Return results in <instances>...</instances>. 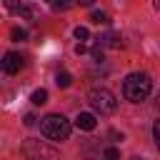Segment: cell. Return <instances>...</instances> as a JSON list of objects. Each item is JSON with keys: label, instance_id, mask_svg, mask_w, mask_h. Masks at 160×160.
Here are the masks:
<instances>
[{"label": "cell", "instance_id": "6da1fadb", "mask_svg": "<svg viewBox=\"0 0 160 160\" xmlns=\"http://www.w3.org/2000/svg\"><path fill=\"white\" fill-rule=\"evenodd\" d=\"M150 92H152V80L148 72H130L122 80V95L130 102H142L148 100Z\"/></svg>", "mask_w": 160, "mask_h": 160}, {"label": "cell", "instance_id": "7a4b0ae2", "mask_svg": "<svg viewBox=\"0 0 160 160\" xmlns=\"http://www.w3.org/2000/svg\"><path fill=\"white\" fill-rule=\"evenodd\" d=\"M40 132L48 138V140H68L70 132H72V125L65 115H58V112H50L40 120Z\"/></svg>", "mask_w": 160, "mask_h": 160}, {"label": "cell", "instance_id": "3957f363", "mask_svg": "<svg viewBox=\"0 0 160 160\" xmlns=\"http://www.w3.org/2000/svg\"><path fill=\"white\" fill-rule=\"evenodd\" d=\"M88 102H90V108H92L95 112H100V115H112V112L118 110V100H115V95H112L108 88H92V90L88 92Z\"/></svg>", "mask_w": 160, "mask_h": 160}, {"label": "cell", "instance_id": "277c9868", "mask_svg": "<svg viewBox=\"0 0 160 160\" xmlns=\"http://www.w3.org/2000/svg\"><path fill=\"white\" fill-rule=\"evenodd\" d=\"M22 150H25V155H28L30 160H55V158H58L55 148L45 145L42 140H28Z\"/></svg>", "mask_w": 160, "mask_h": 160}, {"label": "cell", "instance_id": "5b68a950", "mask_svg": "<svg viewBox=\"0 0 160 160\" xmlns=\"http://www.w3.org/2000/svg\"><path fill=\"white\" fill-rule=\"evenodd\" d=\"M22 68V58L18 55V52H5L2 55V72H8V75H15L18 70Z\"/></svg>", "mask_w": 160, "mask_h": 160}, {"label": "cell", "instance_id": "8992f818", "mask_svg": "<svg viewBox=\"0 0 160 160\" xmlns=\"http://www.w3.org/2000/svg\"><path fill=\"white\" fill-rule=\"evenodd\" d=\"M95 125H98V120H95L92 112H78L75 128H80V130H95Z\"/></svg>", "mask_w": 160, "mask_h": 160}, {"label": "cell", "instance_id": "52a82bcc", "mask_svg": "<svg viewBox=\"0 0 160 160\" xmlns=\"http://www.w3.org/2000/svg\"><path fill=\"white\" fill-rule=\"evenodd\" d=\"M98 45L102 48H120L122 45V38H120V32H105V35H100L98 38Z\"/></svg>", "mask_w": 160, "mask_h": 160}, {"label": "cell", "instance_id": "ba28073f", "mask_svg": "<svg viewBox=\"0 0 160 160\" xmlns=\"http://www.w3.org/2000/svg\"><path fill=\"white\" fill-rule=\"evenodd\" d=\"M10 10H15L20 18H25V20H32L35 18V8L32 5H25V2H20V5H10Z\"/></svg>", "mask_w": 160, "mask_h": 160}, {"label": "cell", "instance_id": "9c48e42d", "mask_svg": "<svg viewBox=\"0 0 160 160\" xmlns=\"http://www.w3.org/2000/svg\"><path fill=\"white\" fill-rule=\"evenodd\" d=\"M90 20H92V22H98V25H110V15H108L105 10H92Z\"/></svg>", "mask_w": 160, "mask_h": 160}, {"label": "cell", "instance_id": "30bf717a", "mask_svg": "<svg viewBox=\"0 0 160 160\" xmlns=\"http://www.w3.org/2000/svg\"><path fill=\"white\" fill-rule=\"evenodd\" d=\"M70 82H72V75H70V72L60 70V72L55 75V85H58V88H70Z\"/></svg>", "mask_w": 160, "mask_h": 160}, {"label": "cell", "instance_id": "8fae6325", "mask_svg": "<svg viewBox=\"0 0 160 160\" xmlns=\"http://www.w3.org/2000/svg\"><path fill=\"white\" fill-rule=\"evenodd\" d=\"M30 102H32V105H45V102H48V90H42V88L35 90V92L30 95Z\"/></svg>", "mask_w": 160, "mask_h": 160}, {"label": "cell", "instance_id": "7c38bea8", "mask_svg": "<svg viewBox=\"0 0 160 160\" xmlns=\"http://www.w3.org/2000/svg\"><path fill=\"white\" fill-rule=\"evenodd\" d=\"M72 35H75V38H78L80 42H85V40H90V30H88V28H82V25H78Z\"/></svg>", "mask_w": 160, "mask_h": 160}, {"label": "cell", "instance_id": "4fadbf2b", "mask_svg": "<svg viewBox=\"0 0 160 160\" xmlns=\"http://www.w3.org/2000/svg\"><path fill=\"white\" fill-rule=\"evenodd\" d=\"M102 160H120V150L118 148H105L102 150Z\"/></svg>", "mask_w": 160, "mask_h": 160}, {"label": "cell", "instance_id": "5bb4252c", "mask_svg": "<svg viewBox=\"0 0 160 160\" xmlns=\"http://www.w3.org/2000/svg\"><path fill=\"white\" fill-rule=\"evenodd\" d=\"M10 35H12V40H25V38H28V32H25L22 28H12Z\"/></svg>", "mask_w": 160, "mask_h": 160}, {"label": "cell", "instance_id": "9a60e30c", "mask_svg": "<svg viewBox=\"0 0 160 160\" xmlns=\"http://www.w3.org/2000/svg\"><path fill=\"white\" fill-rule=\"evenodd\" d=\"M152 138H155V145L160 150V120H155V125H152Z\"/></svg>", "mask_w": 160, "mask_h": 160}, {"label": "cell", "instance_id": "2e32d148", "mask_svg": "<svg viewBox=\"0 0 160 160\" xmlns=\"http://www.w3.org/2000/svg\"><path fill=\"white\" fill-rule=\"evenodd\" d=\"M90 55H92V58L100 62V60H102V48H92V50H90Z\"/></svg>", "mask_w": 160, "mask_h": 160}, {"label": "cell", "instance_id": "e0dca14e", "mask_svg": "<svg viewBox=\"0 0 160 160\" xmlns=\"http://www.w3.org/2000/svg\"><path fill=\"white\" fill-rule=\"evenodd\" d=\"M72 2H52V10H68Z\"/></svg>", "mask_w": 160, "mask_h": 160}, {"label": "cell", "instance_id": "ac0fdd59", "mask_svg": "<svg viewBox=\"0 0 160 160\" xmlns=\"http://www.w3.org/2000/svg\"><path fill=\"white\" fill-rule=\"evenodd\" d=\"M75 52H78V55L88 52V45H85V42H78V45H75Z\"/></svg>", "mask_w": 160, "mask_h": 160}, {"label": "cell", "instance_id": "d6986e66", "mask_svg": "<svg viewBox=\"0 0 160 160\" xmlns=\"http://www.w3.org/2000/svg\"><path fill=\"white\" fill-rule=\"evenodd\" d=\"M25 125H35V115H25Z\"/></svg>", "mask_w": 160, "mask_h": 160}, {"label": "cell", "instance_id": "ffe728a7", "mask_svg": "<svg viewBox=\"0 0 160 160\" xmlns=\"http://www.w3.org/2000/svg\"><path fill=\"white\" fill-rule=\"evenodd\" d=\"M158 110H160V95H158Z\"/></svg>", "mask_w": 160, "mask_h": 160}]
</instances>
